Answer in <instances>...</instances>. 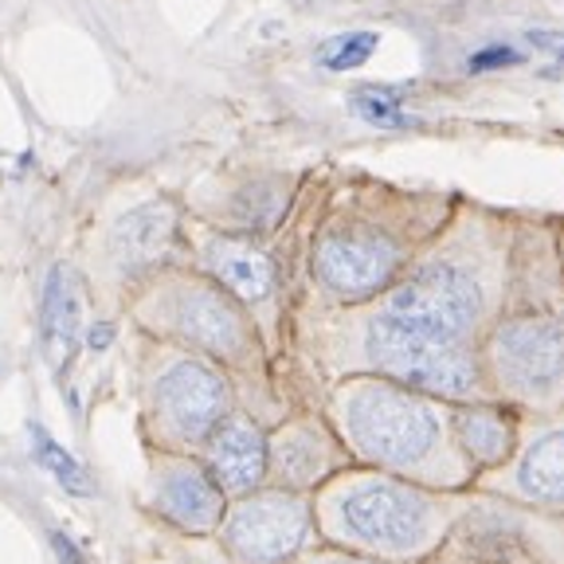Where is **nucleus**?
Listing matches in <instances>:
<instances>
[{"label":"nucleus","mask_w":564,"mask_h":564,"mask_svg":"<svg viewBox=\"0 0 564 564\" xmlns=\"http://www.w3.org/2000/svg\"><path fill=\"white\" fill-rule=\"evenodd\" d=\"M161 510L185 529H208L220 521V490L196 467H173L161 482Z\"/></svg>","instance_id":"12"},{"label":"nucleus","mask_w":564,"mask_h":564,"mask_svg":"<svg viewBox=\"0 0 564 564\" xmlns=\"http://www.w3.org/2000/svg\"><path fill=\"white\" fill-rule=\"evenodd\" d=\"M52 545H55V553H59V561H63V564H83L79 545H70L67 533H52Z\"/></svg>","instance_id":"22"},{"label":"nucleus","mask_w":564,"mask_h":564,"mask_svg":"<svg viewBox=\"0 0 564 564\" xmlns=\"http://www.w3.org/2000/svg\"><path fill=\"white\" fill-rule=\"evenodd\" d=\"M32 455L47 475H55V482H59L67 494H79V498H90V494H95V478H90L87 470H83L79 458L70 455L67 447H59L44 427H32Z\"/></svg>","instance_id":"16"},{"label":"nucleus","mask_w":564,"mask_h":564,"mask_svg":"<svg viewBox=\"0 0 564 564\" xmlns=\"http://www.w3.org/2000/svg\"><path fill=\"white\" fill-rule=\"evenodd\" d=\"M345 533L372 549H412L427 529V502L397 482H361L337 502Z\"/></svg>","instance_id":"4"},{"label":"nucleus","mask_w":564,"mask_h":564,"mask_svg":"<svg viewBox=\"0 0 564 564\" xmlns=\"http://www.w3.org/2000/svg\"><path fill=\"white\" fill-rule=\"evenodd\" d=\"M212 470L220 478L224 490L243 494L263 478L267 470V443L263 435L243 420H231L212 440Z\"/></svg>","instance_id":"10"},{"label":"nucleus","mask_w":564,"mask_h":564,"mask_svg":"<svg viewBox=\"0 0 564 564\" xmlns=\"http://www.w3.org/2000/svg\"><path fill=\"white\" fill-rule=\"evenodd\" d=\"M322 564H372V561H322Z\"/></svg>","instance_id":"24"},{"label":"nucleus","mask_w":564,"mask_h":564,"mask_svg":"<svg viewBox=\"0 0 564 564\" xmlns=\"http://www.w3.org/2000/svg\"><path fill=\"white\" fill-rule=\"evenodd\" d=\"M518 63H521V52H513V47H506V44H490V47H482V52L470 55V59H467V70L482 75V70L518 67Z\"/></svg>","instance_id":"21"},{"label":"nucleus","mask_w":564,"mask_h":564,"mask_svg":"<svg viewBox=\"0 0 564 564\" xmlns=\"http://www.w3.org/2000/svg\"><path fill=\"white\" fill-rule=\"evenodd\" d=\"M380 35L377 32H345V35H334L326 47H322V63L329 70H352L361 67L372 52H377Z\"/></svg>","instance_id":"20"},{"label":"nucleus","mask_w":564,"mask_h":564,"mask_svg":"<svg viewBox=\"0 0 564 564\" xmlns=\"http://www.w3.org/2000/svg\"><path fill=\"white\" fill-rule=\"evenodd\" d=\"M158 400L176 435H204L228 408V388L212 369L185 361L161 377Z\"/></svg>","instance_id":"8"},{"label":"nucleus","mask_w":564,"mask_h":564,"mask_svg":"<svg viewBox=\"0 0 564 564\" xmlns=\"http://www.w3.org/2000/svg\"><path fill=\"white\" fill-rule=\"evenodd\" d=\"M208 263H212V271H216V279H220L231 294H239L243 302L267 299L274 286L271 259H267L259 247L239 243V239H220V243H212Z\"/></svg>","instance_id":"13"},{"label":"nucleus","mask_w":564,"mask_h":564,"mask_svg":"<svg viewBox=\"0 0 564 564\" xmlns=\"http://www.w3.org/2000/svg\"><path fill=\"white\" fill-rule=\"evenodd\" d=\"M176 212L173 204H141L130 216H122L115 228V256L122 267H145L153 259H161L169 251V239H173Z\"/></svg>","instance_id":"11"},{"label":"nucleus","mask_w":564,"mask_h":564,"mask_svg":"<svg viewBox=\"0 0 564 564\" xmlns=\"http://www.w3.org/2000/svg\"><path fill=\"white\" fill-rule=\"evenodd\" d=\"M110 341H115V326H102V322H98V326H90V334H87L90 349H106Z\"/></svg>","instance_id":"23"},{"label":"nucleus","mask_w":564,"mask_h":564,"mask_svg":"<svg viewBox=\"0 0 564 564\" xmlns=\"http://www.w3.org/2000/svg\"><path fill=\"white\" fill-rule=\"evenodd\" d=\"M510 440L513 435L502 423V415L486 412V408L463 415V443H467V451L478 458V463H498V458H506Z\"/></svg>","instance_id":"18"},{"label":"nucleus","mask_w":564,"mask_h":564,"mask_svg":"<svg viewBox=\"0 0 564 564\" xmlns=\"http://www.w3.org/2000/svg\"><path fill=\"white\" fill-rule=\"evenodd\" d=\"M482 294H478L475 279L458 267H423L415 279L392 291L384 317L404 329H415L423 337H440V341H455L458 334H467L470 322L478 317Z\"/></svg>","instance_id":"3"},{"label":"nucleus","mask_w":564,"mask_h":564,"mask_svg":"<svg viewBox=\"0 0 564 564\" xmlns=\"http://www.w3.org/2000/svg\"><path fill=\"white\" fill-rule=\"evenodd\" d=\"M349 427L357 447L377 463L408 467L432 455L440 423L420 400L392 392V388H361L349 400Z\"/></svg>","instance_id":"2"},{"label":"nucleus","mask_w":564,"mask_h":564,"mask_svg":"<svg viewBox=\"0 0 564 564\" xmlns=\"http://www.w3.org/2000/svg\"><path fill=\"white\" fill-rule=\"evenodd\" d=\"M349 102L365 122L380 126V130H408V126H415V118L404 110V87H357L349 95Z\"/></svg>","instance_id":"17"},{"label":"nucleus","mask_w":564,"mask_h":564,"mask_svg":"<svg viewBox=\"0 0 564 564\" xmlns=\"http://www.w3.org/2000/svg\"><path fill=\"white\" fill-rule=\"evenodd\" d=\"M397 243H388L384 236H372V231H349V236L322 239L314 259L317 279L326 282L329 291L345 294V299H361V294L380 291L397 274Z\"/></svg>","instance_id":"7"},{"label":"nucleus","mask_w":564,"mask_h":564,"mask_svg":"<svg viewBox=\"0 0 564 564\" xmlns=\"http://www.w3.org/2000/svg\"><path fill=\"white\" fill-rule=\"evenodd\" d=\"M521 490L538 502H564V432L541 435L533 447L525 451L518 475Z\"/></svg>","instance_id":"15"},{"label":"nucleus","mask_w":564,"mask_h":564,"mask_svg":"<svg viewBox=\"0 0 564 564\" xmlns=\"http://www.w3.org/2000/svg\"><path fill=\"white\" fill-rule=\"evenodd\" d=\"M365 345H369L372 365L404 384L435 392V397H470L475 392V365L455 341L423 337L388 317H377Z\"/></svg>","instance_id":"1"},{"label":"nucleus","mask_w":564,"mask_h":564,"mask_svg":"<svg viewBox=\"0 0 564 564\" xmlns=\"http://www.w3.org/2000/svg\"><path fill=\"white\" fill-rule=\"evenodd\" d=\"M176 326L188 341L204 345L212 352H236L243 345V322L239 314L220 299V294L204 291H185L176 302Z\"/></svg>","instance_id":"9"},{"label":"nucleus","mask_w":564,"mask_h":564,"mask_svg":"<svg viewBox=\"0 0 564 564\" xmlns=\"http://www.w3.org/2000/svg\"><path fill=\"white\" fill-rule=\"evenodd\" d=\"M40 326H44V345L52 352L70 349L79 334V286L70 267H52L44 286V310H40Z\"/></svg>","instance_id":"14"},{"label":"nucleus","mask_w":564,"mask_h":564,"mask_svg":"<svg viewBox=\"0 0 564 564\" xmlns=\"http://www.w3.org/2000/svg\"><path fill=\"white\" fill-rule=\"evenodd\" d=\"M274 458H279V470L291 482H310V478H317V470L326 467V451L310 432H294L286 440H279Z\"/></svg>","instance_id":"19"},{"label":"nucleus","mask_w":564,"mask_h":564,"mask_svg":"<svg viewBox=\"0 0 564 564\" xmlns=\"http://www.w3.org/2000/svg\"><path fill=\"white\" fill-rule=\"evenodd\" d=\"M498 372L521 392H549L564 380V326L549 317H518L494 337Z\"/></svg>","instance_id":"5"},{"label":"nucleus","mask_w":564,"mask_h":564,"mask_svg":"<svg viewBox=\"0 0 564 564\" xmlns=\"http://www.w3.org/2000/svg\"><path fill=\"white\" fill-rule=\"evenodd\" d=\"M306 533V506L286 494L251 498L228 518V545L251 564H274L291 556Z\"/></svg>","instance_id":"6"}]
</instances>
